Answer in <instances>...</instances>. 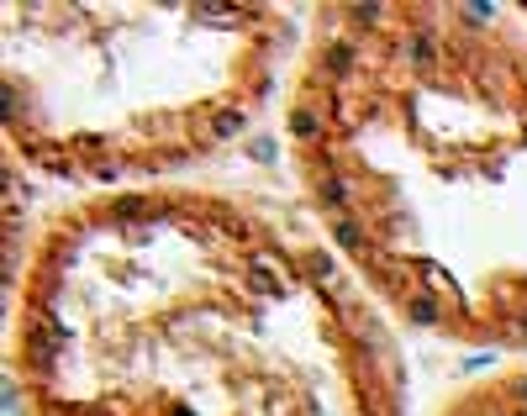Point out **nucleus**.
Returning a JSON list of instances; mask_svg holds the SVG:
<instances>
[{"instance_id":"1","label":"nucleus","mask_w":527,"mask_h":416,"mask_svg":"<svg viewBox=\"0 0 527 416\" xmlns=\"http://www.w3.org/2000/svg\"><path fill=\"white\" fill-rule=\"evenodd\" d=\"M406 311H411V321H438V300H427V295H411Z\"/></svg>"},{"instance_id":"2","label":"nucleus","mask_w":527,"mask_h":416,"mask_svg":"<svg viewBox=\"0 0 527 416\" xmlns=\"http://www.w3.org/2000/svg\"><path fill=\"white\" fill-rule=\"evenodd\" d=\"M333 226H337V238H343L348 248H359V238H364V232H359V222H353V216H337Z\"/></svg>"},{"instance_id":"3","label":"nucleus","mask_w":527,"mask_h":416,"mask_svg":"<svg viewBox=\"0 0 527 416\" xmlns=\"http://www.w3.org/2000/svg\"><path fill=\"white\" fill-rule=\"evenodd\" d=\"M290 127H296V137H316V116H312V111H296Z\"/></svg>"},{"instance_id":"4","label":"nucleus","mask_w":527,"mask_h":416,"mask_svg":"<svg viewBox=\"0 0 527 416\" xmlns=\"http://www.w3.org/2000/svg\"><path fill=\"white\" fill-rule=\"evenodd\" d=\"M411 59H422V63L432 59V37H411Z\"/></svg>"},{"instance_id":"5","label":"nucleus","mask_w":527,"mask_h":416,"mask_svg":"<svg viewBox=\"0 0 527 416\" xmlns=\"http://www.w3.org/2000/svg\"><path fill=\"white\" fill-rule=\"evenodd\" d=\"M327 63H333V69H348V63H353V53H348V48H333V53H327Z\"/></svg>"},{"instance_id":"6","label":"nucleus","mask_w":527,"mask_h":416,"mask_svg":"<svg viewBox=\"0 0 527 416\" xmlns=\"http://www.w3.org/2000/svg\"><path fill=\"white\" fill-rule=\"evenodd\" d=\"M116 216L127 222V216H143V201H116Z\"/></svg>"},{"instance_id":"7","label":"nucleus","mask_w":527,"mask_h":416,"mask_svg":"<svg viewBox=\"0 0 527 416\" xmlns=\"http://www.w3.org/2000/svg\"><path fill=\"white\" fill-rule=\"evenodd\" d=\"M517 395H522V401H527V380H522V385H517Z\"/></svg>"}]
</instances>
